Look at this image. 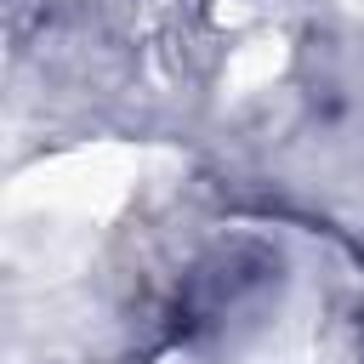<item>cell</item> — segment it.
<instances>
[{
    "mask_svg": "<svg viewBox=\"0 0 364 364\" xmlns=\"http://www.w3.org/2000/svg\"><path fill=\"white\" fill-rule=\"evenodd\" d=\"M148 148H131V142H85V148H68V154H51L40 159L34 171H23L6 193V210L23 222V216H51V222H68V228H97L108 222L142 182L148 171Z\"/></svg>",
    "mask_w": 364,
    "mask_h": 364,
    "instance_id": "obj_1",
    "label": "cell"
},
{
    "mask_svg": "<svg viewBox=\"0 0 364 364\" xmlns=\"http://www.w3.org/2000/svg\"><path fill=\"white\" fill-rule=\"evenodd\" d=\"M284 68V40H245L228 57V91H256Z\"/></svg>",
    "mask_w": 364,
    "mask_h": 364,
    "instance_id": "obj_2",
    "label": "cell"
},
{
    "mask_svg": "<svg viewBox=\"0 0 364 364\" xmlns=\"http://www.w3.org/2000/svg\"><path fill=\"white\" fill-rule=\"evenodd\" d=\"M347 6H353V11H364V0H347Z\"/></svg>",
    "mask_w": 364,
    "mask_h": 364,
    "instance_id": "obj_3",
    "label": "cell"
}]
</instances>
